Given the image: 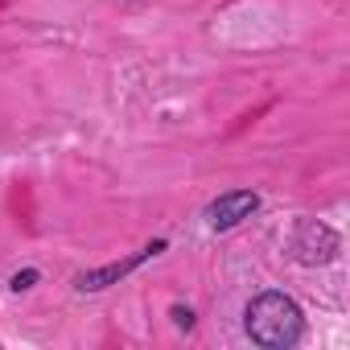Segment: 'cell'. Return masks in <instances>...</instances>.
I'll return each instance as SVG.
<instances>
[{"label": "cell", "mask_w": 350, "mask_h": 350, "mask_svg": "<svg viewBox=\"0 0 350 350\" xmlns=\"http://www.w3.org/2000/svg\"><path fill=\"white\" fill-rule=\"evenodd\" d=\"M243 325H247L252 342H260L268 350H284V346H293L305 334L301 305L293 297H284V293H260V297H252V305L243 313Z\"/></svg>", "instance_id": "cell-1"}, {"label": "cell", "mask_w": 350, "mask_h": 350, "mask_svg": "<svg viewBox=\"0 0 350 350\" xmlns=\"http://www.w3.org/2000/svg\"><path fill=\"white\" fill-rule=\"evenodd\" d=\"M334 252H338V235L325 223H317V219H301L297 223V231H293V256L301 264H329Z\"/></svg>", "instance_id": "cell-2"}, {"label": "cell", "mask_w": 350, "mask_h": 350, "mask_svg": "<svg viewBox=\"0 0 350 350\" xmlns=\"http://www.w3.org/2000/svg\"><path fill=\"white\" fill-rule=\"evenodd\" d=\"M256 206H260V198H256L252 190H231V194H223L219 202L206 206V223H211L215 231H227V227H235L239 219H247Z\"/></svg>", "instance_id": "cell-3"}, {"label": "cell", "mask_w": 350, "mask_h": 350, "mask_svg": "<svg viewBox=\"0 0 350 350\" xmlns=\"http://www.w3.org/2000/svg\"><path fill=\"white\" fill-rule=\"evenodd\" d=\"M161 247H165V243H152V247H144V252H140L136 260H128V264H111V268H103V272H91V276H79V288H83V293H91V288H103L107 280H116V276H124V272H132V268H136L140 260H148V256H157Z\"/></svg>", "instance_id": "cell-4"}, {"label": "cell", "mask_w": 350, "mask_h": 350, "mask_svg": "<svg viewBox=\"0 0 350 350\" xmlns=\"http://www.w3.org/2000/svg\"><path fill=\"white\" fill-rule=\"evenodd\" d=\"M33 280H38V272H33V268H25V272H17V276L9 280V288H13V293H21V288H33Z\"/></svg>", "instance_id": "cell-5"}]
</instances>
